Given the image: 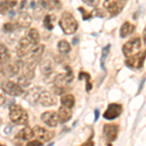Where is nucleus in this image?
Here are the masks:
<instances>
[{"label": "nucleus", "instance_id": "obj_1", "mask_svg": "<svg viewBox=\"0 0 146 146\" xmlns=\"http://www.w3.org/2000/svg\"><path fill=\"white\" fill-rule=\"evenodd\" d=\"M60 27L65 34H73L78 29V23L72 14L64 12L60 17Z\"/></svg>", "mask_w": 146, "mask_h": 146}, {"label": "nucleus", "instance_id": "obj_2", "mask_svg": "<svg viewBox=\"0 0 146 146\" xmlns=\"http://www.w3.org/2000/svg\"><path fill=\"white\" fill-rule=\"evenodd\" d=\"M9 117L16 125H27L28 123L27 112L19 104L11 105L9 108Z\"/></svg>", "mask_w": 146, "mask_h": 146}, {"label": "nucleus", "instance_id": "obj_3", "mask_svg": "<svg viewBox=\"0 0 146 146\" xmlns=\"http://www.w3.org/2000/svg\"><path fill=\"white\" fill-rule=\"evenodd\" d=\"M65 73L64 74H58L56 76L54 84H55V89L58 92V95L62 94L63 92H65V88L68 84L73 80V71L69 66H65Z\"/></svg>", "mask_w": 146, "mask_h": 146}, {"label": "nucleus", "instance_id": "obj_4", "mask_svg": "<svg viewBox=\"0 0 146 146\" xmlns=\"http://www.w3.org/2000/svg\"><path fill=\"white\" fill-rule=\"evenodd\" d=\"M141 49V41L140 38L138 37H133V39L129 40L126 44L123 46L122 51H123V55L126 58H129L136 55Z\"/></svg>", "mask_w": 146, "mask_h": 146}, {"label": "nucleus", "instance_id": "obj_5", "mask_svg": "<svg viewBox=\"0 0 146 146\" xmlns=\"http://www.w3.org/2000/svg\"><path fill=\"white\" fill-rule=\"evenodd\" d=\"M128 0H105L104 7L111 16H117L123 11Z\"/></svg>", "mask_w": 146, "mask_h": 146}, {"label": "nucleus", "instance_id": "obj_6", "mask_svg": "<svg viewBox=\"0 0 146 146\" xmlns=\"http://www.w3.org/2000/svg\"><path fill=\"white\" fill-rule=\"evenodd\" d=\"M34 45H35V43H33V42L29 38H27V37L21 39V41L19 42L18 47H17V56L19 58H22L29 56Z\"/></svg>", "mask_w": 146, "mask_h": 146}, {"label": "nucleus", "instance_id": "obj_7", "mask_svg": "<svg viewBox=\"0 0 146 146\" xmlns=\"http://www.w3.org/2000/svg\"><path fill=\"white\" fill-rule=\"evenodd\" d=\"M2 88L5 93L12 96H20L23 94V89L19 83L13 81H6L2 85Z\"/></svg>", "mask_w": 146, "mask_h": 146}, {"label": "nucleus", "instance_id": "obj_8", "mask_svg": "<svg viewBox=\"0 0 146 146\" xmlns=\"http://www.w3.org/2000/svg\"><path fill=\"white\" fill-rule=\"evenodd\" d=\"M146 58V50L141 54H136V55L129 56L128 60L125 62L126 65L129 68H142L143 64H144V60Z\"/></svg>", "mask_w": 146, "mask_h": 146}, {"label": "nucleus", "instance_id": "obj_9", "mask_svg": "<svg viewBox=\"0 0 146 146\" xmlns=\"http://www.w3.org/2000/svg\"><path fill=\"white\" fill-rule=\"evenodd\" d=\"M123 112V106L118 103H111L108 105L107 109L105 110V112L103 113V118L106 120H115L118 118L120 115Z\"/></svg>", "mask_w": 146, "mask_h": 146}, {"label": "nucleus", "instance_id": "obj_10", "mask_svg": "<svg viewBox=\"0 0 146 146\" xmlns=\"http://www.w3.org/2000/svg\"><path fill=\"white\" fill-rule=\"evenodd\" d=\"M119 127L114 124H106L103 127V137L108 142H112L117 138Z\"/></svg>", "mask_w": 146, "mask_h": 146}, {"label": "nucleus", "instance_id": "obj_11", "mask_svg": "<svg viewBox=\"0 0 146 146\" xmlns=\"http://www.w3.org/2000/svg\"><path fill=\"white\" fill-rule=\"evenodd\" d=\"M38 103L44 107L53 106V105H55L56 103V98L52 95L50 92L45 91L44 89H41L39 98H38Z\"/></svg>", "mask_w": 146, "mask_h": 146}, {"label": "nucleus", "instance_id": "obj_12", "mask_svg": "<svg viewBox=\"0 0 146 146\" xmlns=\"http://www.w3.org/2000/svg\"><path fill=\"white\" fill-rule=\"evenodd\" d=\"M33 133L34 135L37 137V139L40 140L41 142H48L50 141L54 136L53 131H50L48 129L42 128L39 126H35L33 128Z\"/></svg>", "mask_w": 146, "mask_h": 146}, {"label": "nucleus", "instance_id": "obj_13", "mask_svg": "<svg viewBox=\"0 0 146 146\" xmlns=\"http://www.w3.org/2000/svg\"><path fill=\"white\" fill-rule=\"evenodd\" d=\"M41 120L45 123L47 126L51 128H55L58 124V113L55 111H47L41 115Z\"/></svg>", "mask_w": 146, "mask_h": 146}, {"label": "nucleus", "instance_id": "obj_14", "mask_svg": "<svg viewBox=\"0 0 146 146\" xmlns=\"http://www.w3.org/2000/svg\"><path fill=\"white\" fill-rule=\"evenodd\" d=\"M41 89L42 88H40V87H34V88H32L31 90H29L25 96V100H27L28 102L31 103L32 105L38 104V98H39Z\"/></svg>", "mask_w": 146, "mask_h": 146}, {"label": "nucleus", "instance_id": "obj_15", "mask_svg": "<svg viewBox=\"0 0 146 146\" xmlns=\"http://www.w3.org/2000/svg\"><path fill=\"white\" fill-rule=\"evenodd\" d=\"M42 8L48 11H56L62 8V2L60 0H40Z\"/></svg>", "mask_w": 146, "mask_h": 146}, {"label": "nucleus", "instance_id": "obj_16", "mask_svg": "<svg viewBox=\"0 0 146 146\" xmlns=\"http://www.w3.org/2000/svg\"><path fill=\"white\" fill-rule=\"evenodd\" d=\"M40 69H41V72L43 73L44 76L49 77L53 74L54 70H55V67H54V63L51 60H42L41 64H40Z\"/></svg>", "mask_w": 146, "mask_h": 146}, {"label": "nucleus", "instance_id": "obj_17", "mask_svg": "<svg viewBox=\"0 0 146 146\" xmlns=\"http://www.w3.org/2000/svg\"><path fill=\"white\" fill-rule=\"evenodd\" d=\"M32 22V19L29 16V14L25 13V12H22L20 13L17 20V25L23 28H27L30 27Z\"/></svg>", "mask_w": 146, "mask_h": 146}, {"label": "nucleus", "instance_id": "obj_18", "mask_svg": "<svg viewBox=\"0 0 146 146\" xmlns=\"http://www.w3.org/2000/svg\"><path fill=\"white\" fill-rule=\"evenodd\" d=\"M58 121H60V123H66L67 121H69V120L71 119L72 113L69 110V108L62 105V106L60 107V109H58Z\"/></svg>", "mask_w": 146, "mask_h": 146}, {"label": "nucleus", "instance_id": "obj_19", "mask_svg": "<svg viewBox=\"0 0 146 146\" xmlns=\"http://www.w3.org/2000/svg\"><path fill=\"white\" fill-rule=\"evenodd\" d=\"M33 136H34L33 129L29 128V127H25V128H23V129H21L17 135V137L23 141L30 140Z\"/></svg>", "mask_w": 146, "mask_h": 146}, {"label": "nucleus", "instance_id": "obj_20", "mask_svg": "<svg viewBox=\"0 0 146 146\" xmlns=\"http://www.w3.org/2000/svg\"><path fill=\"white\" fill-rule=\"evenodd\" d=\"M135 27L133 25H131V23L129 22H125L123 25H122L121 28H120V36L122 38H125V37L129 36L135 31Z\"/></svg>", "mask_w": 146, "mask_h": 146}, {"label": "nucleus", "instance_id": "obj_21", "mask_svg": "<svg viewBox=\"0 0 146 146\" xmlns=\"http://www.w3.org/2000/svg\"><path fill=\"white\" fill-rule=\"evenodd\" d=\"M17 5V0H3L0 2V12L2 15H5L7 12H10L12 8Z\"/></svg>", "mask_w": 146, "mask_h": 146}, {"label": "nucleus", "instance_id": "obj_22", "mask_svg": "<svg viewBox=\"0 0 146 146\" xmlns=\"http://www.w3.org/2000/svg\"><path fill=\"white\" fill-rule=\"evenodd\" d=\"M60 102L63 106L71 109L75 104V98L72 95H65L60 98Z\"/></svg>", "mask_w": 146, "mask_h": 146}, {"label": "nucleus", "instance_id": "obj_23", "mask_svg": "<svg viewBox=\"0 0 146 146\" xmlns=\"http://www.w3.org/2000/svg\"><path fill=\"white\" fill-rule=\"evenodd\" d=\"M9 58V51L5 45L0 43V65L7 62Z\"/></svg>", "mask_w": 146, "mask_h": 146}, {"label": "nucleus", "instance_id": "obj_24", "mask_svg": "<svg viewBox=\"0 0 146 146\" xmlns=\"http://www.w3.org/2000/svg\"><path fill=\"white\" fill-rule=\"evenodd\" d=\"M55 21H56L55 15H47L46 17L44 18V21H43V25L46 29H48V30L53 29L54 25H55Z\"/></svg>", "mask_w": 146, "mask_h": 146}, {"label": "nucleus", "instance_id": "obj_25", "mask_svg": "<svg viewBox=\"0 0 146 146\" xmlns=\"http://www.w3.org/2000/svg\"><path fill=\"white\" fill-rule=\"evenodd\" d=\"M110 48H111V45L108 44L102 49V52H101V58H100V67L102 70L105 71V60H106L107 56L109 55V51Z\"/></svg>", "mask_w": 146, "mask_h": 146}, {"label": "nucleus", "instance_id": "obj_26", "mask_svg": "<svg viewBox=\"0 0 146 146\" xmlns=\"http://www.w3.org/2000/svg\"><path fill=\"white\" fill-rule=\"evenodd\" d=\"M58 50L62 54H68L71 51V47L66 40H60L58 44Z\"/></svg>", "mask_w": 146, "mask_h": 146}, {"label": "nucleus", "instance_id": "obj_27", "mask_svg": "<svg viewBox=\"0 0 146 146\" xmlns=\"http://www.w3.org/2000/svg\"><path fill=\"white\" fill-rule=\"evenodd\" d=\"M27 38H29L35 44L39 43L40 35H39L38 30H37L36 28H30L29 31H28V33H27Z\"/></svg>", "mask_w": 146, "mask_h": 146}, {"label": "nucleus", "instance_id": "obj_28", "mask_svg": "<svg viewBox=\"0 0 146 146\" xmlns=\"http://www.w3.org/2000/svg\"><path fill=\"white\" fill-rule=\"evenodd\" d=\"M83 78H85V80H86V91L87 92H90L92 90V88H93V85H92L91 83V76L89 73L87 72H80L79 74V79L82 80Z\"/></svg>", "mask_w": 146, "mask_h": 146}, {"label": "nucleus", "instance_id": "obj_29", "mask_svg": "<svg viewBox=\"0 0 146 146\" xmlns=\"http://www.w3.org/2000/svg\"><path fill=\"white\" fill-rule=\"evenodd\" d=\"M16 27H17V25L14 23H6L5 25H3V30L6 32H13L16 30Z\"/></svg>", "mask_w": 146, "mask_h": 146}, {"label": "nucleus", "instance_id": "obj_30", "mask_svg": "<svg viewBox=\"0 0 146 146\" xmlns=\"http://www.w3.org/2000/svg\"><path fill=\"white\" fill-rule=\"evenodd\" d=\"M78 10L80 12H82V18H83L84 21H88V20H90V19H92V17H93L91 13H88V12L85 10L84 8H82V7H79Z\"/></svg>", "mask_w": 146, "mask_h": 146}, {"label": "nucleus", "instance_id": "obj_31", "mask_svg": "<svg viewBox=\"0 0 146 146\" xmlns=\"http://www.w3.org/2000/svg\"><path fill=\"white\" fill-rule=\"evenodd\" d=\"M92 16H93V17L104 18L105 14H104V12H103L102 10H100V9H96V10L93 12V14H92Z\"/></svg>", "mask_w": 146, "mask_h": 146}, {"label": "nucleus", "instance_id": "obj_32", "mask_svg": "<svg viewBox=\"0 0 146 146\" xmlns=\"http://www.w3.org/2000/svg\"><path fill=\"white\" fill-rule=\"evenodd\" d=\"M38 6H39V0H31L29 3V8L34 10V12L38 9Z\"/></svg>", "mask_w": 146, "mask_h": 146}, {"label": "nucleus", "instance_id": "obj_33", "mask_svg": "<svg viewBox=\"0 0 146 146\" xmlns=\"http://www.w3.org/2000/svg\"><path fill=\"white\" fill-rule=\"evenodd\" d=\"M82 1L90 7H96L98 4V0H82Z\"/></svg>", "mask_w": 146, "mask_h": 146}, {"label": "nucleus", "instance_id": "obj_34", "mask_svg": "<svg viewBox=\"0 0 146 146\" xmlns=\"http://www.w3.org/2000/svg\"><path fill=\"white\" fill-rule=\"evenodd\" d=\"M5 92H4L3 88H2L1 86H0V106H1L2 104H3L4 102H5Z\"/></svg>", "mask_w": 146, "mask_h": 146}, {"label": "nucleus", "instance_id": "obj_35", "mask_svg": "<svg viewBox=\"0 0 146 146\" xmlns=\"http://www.w3.org/2000/svg\"><path fill=\"white\" fill-rule=\"evenodd\" d=\"M27 145H29V146H31V145H33V146H37V145H43V142H41L40 140H31V141H28V143H27Z\"/></svg>", "mask_w": 146, "mask_h": 146}, {"label": "nucleus", "instance_id": "obj_36", "mask_svg": "<svg viewBox=\"0 0 146 146\" xmlns=\"http://www.w3.org/2000/svg\"><path fill=\"white\" fill-rule=\"evenodd\" d=\"M145 81H146V78L144 77V78L142 79V81L140 82V84H139V87H138V93L137 94H139L141 91H142V88H143V86H144V83H145Z\"/></svg>", "mask_w": 146, "mask_h": 146}, {"label": "nucleus", "instance_id": "obj_37", "mask_svg": "<svg viewBox=\"0 0 146 146\" xmlns=\"http://www.w3.org/2000/svg\"><path fill=\"white\" fill-rule=\"evenodd\" d=\"M100 118V110L98 109H96L95 110V122H96Z\"/></svg>", "mask_w": 146, "mask_h": 146}, {"label": "nucleus", "instance_id": "obj_38", "mask_svg": "<svg viewBox=\"0 0 146 146\" xmlns=\"http://www.w3.org/2000/svg\"><path fill=\"white\" fill-rule=\"evenodd\" d=\"M27 0H22V3H21V6H20V9L23 10V9L25 8V5H27Z\"/></svg>", "mask_w": 146, "mask_h": 146}, {"label": "nucleus", "instance_id": "obj_39", "mask_svg": "<svg viewBox=\"0 0 146 146\" xmlns=\"http://www.w3.org/2000/svg\"><path fill=\"white\" fill-rule=\"evenodd\" d=\"M83 146H86V145H89V146H92V145H95V143L93 142V141H87V142H85L82 144Z\"/></svg>", "mask_w": 146, "mask_h": 146}, {"label": "nucleus", "instance_id": "obj_40", "mask_svg": "<svg viewBox=\"0 0 146 146\" xmlns=\"http://www.w3.org/2000/svg\"><path fill=\"white\" fill-rule=\"evenodd\" d=\"M143 41H144V43L146 44V27L144 28V30H143Z\"/></svg>", "mask_w": 146, "mask_h": 146}, {"label": "nucleus", "instance_id": "obj_41", "mask_svg": "<svg viewBox=\"0 0 146 146\" xmlns=\"http://www.w3.org/2000/svg\"><path fill=\"white\" fill-rule=\"evenodd\" d=\"M77 40H79L78 38H77V37H76V38H74V40H73V44H76Z\"/></svg>", "mask_w": 146, "mask_h": 146}, {"label": "nucleus", "instance_id": "obj_42", "mask_svg": "<svg viewBox=\"0 0 146 146\" xmlns=\"http://www.w3.org/2000/svg\"><path fill=\"white\" fill-rule=\"evenodd\" d=\"M0 145H2V144H1V143H0Z\"/></svg>", "mask_w": 146, "mask_h": 146}]
</instances>
